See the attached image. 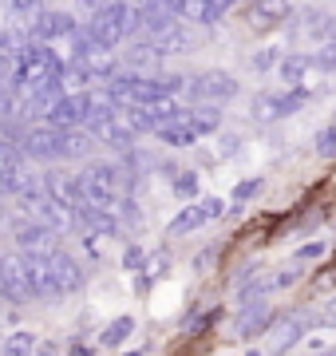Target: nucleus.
Returning a JSON list of instances; mask_svg holds the SVG:
<instances>
[{"label": "nucleus", "mask_w": 336, "mask_h": 356, "mask_svg": "<svg viewBox=\"0 0 336 356\" xmlns=\"http://www.w3.org/2000/svg\"><path fill=\"white\" fill-rule=\"evenodd\" d=\"M24 159H20V151H16V143L12 139H0V178L8 175L12 166H20Z\"/></svg>", "instance_id": "nucleus-21"}, {"label": "nucleus", "mask_w": 336, "mask_h": 356, "mask_svg": "<svg viewBox=\"0 0 336 356\" xmlns=\"http://www.w3.org/2000/svg\"><path fill=\"white\" fill-rule=\"evenodd\" d=\"M139 16H142V32H151V40L178 24L174 13H170V4H139Z\"/></svg>", "instance_id": "nucleus-14"}, {"label": "nucleus", "mask_w": 336, "mask_h": 356, "mask_svg": "<svg viewBox=\"0 0 336 356\" xmlns=\"http://www.w3.org/2000/svg\"><path fill=\"white\" fill-rule=\"evenodd\" d=\"M186 83H190V95H194V99L214 103V107L237 99V91H242L237 76L221 72V67H210V72H202V76H194V79H186Z\"/></svg>", "instance_id": "nucleus-3"}, {"label": "nucleus", "mask_w": 336, "mask_h": 356, "mask_svg": "<svg viewBox=\"0 0 336 356\" xmlns=\"http://www.w3.org/2000/svg\"><path fill=\"white\" fill-rule=\"evenodd\" d=\"M297 277H301L297 269H277V277H273V289H289V285H293Z\"/></svg>", "instance_id": "nucleus-29"}, {"label": "nucleus", "mask_w": 336, "mask_h": 356, "mask_svg": "<svg viewBox=\"0 0 336 356\" xmlns=\"http://www.w3.org/2000/svg\"><path fill=\"white\" fill-rule=\"evenodd\" d=\"M95 103H99V91H72V95H60V99L44 111V127L52 131H83L87 119L95 115Z\"/></svg>", "instance_id": "nucleus-1"}, {"label": "nucleus", "mask_w": 336, "mask_h": 356, "mask_svg": "<svg viewBox=\"0 0 336 356\" xmlns=\"http://www.w3.org/2000/svg\"><path fill=\"white\" fill-rule=\"evenodd\" d=\"M36 353V332L32 329H16L0 341V356H32Z\"/></svg>", "instance_id": "nucleus-16"}, {"label": "nucleus", "mask_w": 336, "mask_h": 356, "mask_svg": "<svg viewBox=\"0 0 336 356\" xmlns=\"http://www.w3.org/2000/svg\"><path fill=\"white\" fill-rule=\"evenodd\" d=\"M167 269H170V261H167V257H146V266H142V273H146V277H162Z\"/></svg>", "instance_id": "nucleus-28"}, {"label": "nucleus", "mask_w": 336, "mask_h": 356, "mask_svg": "<svg viewBox=\"0 0 336 356\" xmlns=\"http://www.w3.org/2000/svg\"><path fill=\"white\" fill-rule=\"evenodd\" d=\"M0 297L12 301V305H28V301H32L24 254H4L0 257Z\"/></svg>", "instance_id": "nucleus-6"}, {"label": "nucleus", "mask_w": 336, "mask_h": 356, "mask_svg": "<svg viewBox=\"0 0 336 356\" xmlns=\"http://www.w3.org/2000/svg\"><path fill=\"white\" fill-rule=\"evenodd\" d=\"M151 64H158L151 40H139V44H131V48H127V72H139V76H142V67H151Z\"/></svg>", "instance_id": "nucleus-20"}, {"label": "nucleus", "mask_w": 336, "mask_h": 356, "mask_svg": "<svg viewBox=\"0 0 336 356\" xmlns=\"http://www.w3.org/2000/svg\"><path fill=\"white\" fill-rule=\"evenodd\" d=\"M269 321H273V309L265 305V297L261 301H246L242 313H237V321H233V332L242 341H253V337H261V332L269 329Z\"/></svg>", "instance_id": "nucleus-9"}, {"label": "nucleus", "mask_w": 336, "mask_h": 356, "mask_svg": "<svg viewBox=\"0 0 336 356\" xmlns=\"http://www.w3.org/2000/svg\"><path fill=\"white\" fill-rule=\"evenodd\" d=\"M246 24L253 28V32H269V28H277L285 20V16H293V8L289 4H269V0H261V4H249L246 8Z\"/></svg>", "instance_id": "nucleus-11"}, {"label": "nucleus", "mask_w": 336, "mask_h": 356, "mask_svg": "<svg viewBox=\"0 0 336 356\" xmlns=\"http://www.w3.org/2000/svg\"><path fill=\"white\" fill-rule=\"evenodd\" d=\"M317 154H321V159H336V127L317 131Z\"/></svg>", "instance_id": "nucleus-23"}, {"label": "nucleus", "mask_w": 336, "mask_h": 356, "mask_svg": "<svg viewBox=\"0 0 336 356\" xmlns=\"http://www.w3.org/2000/svg\"><path fill=\"white\" fill-rule=\"evenodd\" d=\"M48 281H52L56 297H67V293H79L87 285V273L67 250H56V254H48Z\"/></svg>", "instance_id": "nucleus-5"}, {"label": "nucleus", "mask_w": 336, "mask_h": 356, "mask_svg": "<svg viewBox=\"0 0 336 356\" xmlns=\"http://www.w3.org/2000/svg\"><path fill=\"white\" fill-rule=\"evenodd\" d=\"M16 151L20 159L28 163H60L64 159V131H52V127H28L20 139H16Z\"/></svg>", "instance_id": "nucleus-2"}, {"label": "nucleus", "mask_w": 336, "mask_h": 356, "mask_svg": "<svg viewBox=\"0 0 336 356\" xmlns=\"http://www.w3.org/2000/svg\"><path fill=\"white\" fill-rule=\"evenodd\" d=\"M4 103H8V83H0V111H4Z\"/></svg>", "instance_id": "nucleus-33"}, {"label": "nucleus", "mask_w": 336, "mask_h": 356, "mask_svg": "<svg viewBox=\"0 0 336 356\" xmlns=\"http://www.w3.org/2000/svg\"><path fill=\"white\" fill-rule=\"evenodd\" d=\"M0 226H4V206H0Z\"/></svg>", "instance_id": "nucleus-35"}, {"label": "nucleus", "mask_w": 336, "mask_h": 356, "mask_svg": "<svg viewBox=\"0 0 336 356\" xmlns=\"http://www.w3.org/2000/svg\"><path fill=\"white\" fill-rule=\"evenodd\" d=\"M95 151V139L87 131H64V163L67 159H87Z\"/></svg>", "instance_id": "nucleus-18"}, {"label": "nucleus", "mask_w": 336, "mask_h": 356, "mask_svg": "<svg viewBox=\"0 0 336 356\" xmlns=\"http://www.w3.org/2000/svg\"><path fill=\"white\" fill-rule=\"evenodd\" d=\"M186 127L194 131L198 139L221 131V107H214V103H198V107H190V111H186Z\"/></svg>", "instance_id": "nucleus-12"}, {"label": "nucleus", "mask_w": 336, "mask_h": 356, "mask_svg": "<svg viewBox=\"0 0 336 356\" xmlns=\"http://www.w3.org/2000/svg\"><path fill=\"white\" fill-rule=\"evenodd\" d=\"M312 72H317V60L305 56V51H289V56H281V64H277V76H281L285 91H309Z\"/></svg>", "instance_id": "nucleus-8"}, {"label": "nucleus", "mask_w": 336, "mask_h": 356, "mask_svg": "<svg viewBox=\"0 0 336 356\" xmlns=\"http://www.w3.org/2000/svg\"><path fill=\"white\" fill-rule=\"evenodd\" d=\"M281 64V48H261L253 60H249V67L253 72H269V67H277Z\"/></svg>", "instance_id": "nucleus-22"}, {"label": "nucleus", "mask_w": 336, "mask_h": 356, "mask_svg": "<svg viewBox=\"0 0 336 356\" xmlns=\"http://www.w3.org/2000/svg\"><path fill=\"white\" fill-rule=\"evenodd\" d=\"M131 332H135V317H131V313H123V317H115L103 332H99V344H103V348H119Z\"/></svg>", "instance_id": "nucleus-17"}, {"label": "nucleus", "mask_w": 336, "mask_h": 356, "mask_svg": "<svg viewBox=\"0 0 336 356\" xmlns=\"http://www.w3.org/2000/svg\"><path fill=\"white\" fill-rule=\"evenodd\" d=\"M155 135H158L162 147H170V151H186V147H194L198 143V135L186 127V119H182V123H170V127H158Z\"/></svg>", "instance_id": "nucleus-15"}, {"label": "nucleus", "mask_w": 336, "mask_h": 356, "mask_svg": "<svg viewBox=\"0 0 336 356\" xmlns=\"http://www.w3.org/2000/svg\"><path fill=\"white\" fill-rule=\"evenodd\" d=\"M309 325H312L309 313H289V317L273 329V353H289V348H293V344L309 332Z\"/></svg>", "instance_id": "nucleus-10"}, {"label": "nucleus", "mask_w": 336, "mask_h": 356, "mask_svg": "<svg viewBox=\"0 0 336 356\" xmlns=\"http://www.w3.org/2000/svg\"><path fill=\"white\" fill-rule=\"evenodd\" d=\"M258 191H261V178H242V182L233 186V202H246V198H253Z\"/></svg>", "instance_id": "nucleus-26"}, {"label": "nucleus", "mask_w": 336, "mask_h": 356, "mask_svg": "<svg viewBox=\"0 0 336 356\" xmlns=\"http://www.w3.org/2000/svg\"><path fill=\"white\" fill-rule=\"evenodd\" d=\"M123 356H142V353H123Z\"/></svg>", "instance_id": "nucleus-36"}, {"label": "nucleus", "mask_w": 336, "mask_h": 356, "mask_svg": "<svg viewBox=\"0 0 336 356\" xmlns=\"http://www.w3.org/2000/svg\"><path fill=\"white\" fill-rule=\"evenodd\" d=\"M312 60H317V67H321V72H328V76H336V44H324V48L317 51Z\"/></svg>", "instance_id": "nucleus-25"}, {"label": "nucleus", "mask_w": 336, "mask_h": 356, "mask_svg": "<svg viewBox=\"0 0 336 356\" xmlns=\"http://www.w3.org/2000/svg\"><path fill=\"white\" fill-rule=\"evenodd\" d=\"M198 186H202L198 170H174V178H170V191L178 194L182 202H194V198H198Z\"/></svg>", "instance_id": "nucleus-19"}, {"label": "nucleus", "mask_w": 336, "mask_h": 356, "mask_svg": "<svg viewBox=\"0 0 336 356\" xmlns=\"http://www.w3.org/2000/svg\"><path fill=\"white\" fill-rule=\"evenodd\" d=\"M151 48H155L158 60H167V56H182V51H190V32L182 24L167 28V32H158L155 40H151Z\"/></svg>", "instance_id": "nucleus-13"}, {"label": "nucleus", "mask_w": 336, "mask_h": 356, "mask_svg": "<svg viewBox=\"0 0 336 356\" xmlns=\"http://www.w3.org/2000/svg\"><path fill=\"white\" fill-rule=\"evenodd\" d=\"M123 266H127L131 273H142V266H146V254H142V245L131 242L127 250H123Z\"/></svg>", "instance_id": "nucleus-24"}, {"label": "nucleus", "mask_w": 336, "mask_h": 356, "mask_svg": "<svg viewBox=\"0 0 336 356\" xmlns=\"http://www.w3.org/2000/svg\"><path fill=\"white\" fill-rule=\"evenodd\" d=\"M324 250H328L324 242H309V245H301V250H297V261H317V257H324Z\"/></svg>", "instance_id": "nucleus-27"}, {"label": "nucleus", "mask_w": 336, "mask_h": 356, "mask_svg": "<svg viewBox=\"0 0 336 356\" xmlns=\"http://www.w3.org/2000/svg\"><path fill=\"white\" fill-rule=\"evenodd\" d=\"M210 261H214V250H206V254H202V257L194 261V266H198V273H206V269H210Z\"/></svg>", "instance_id": "nucleus-31"}, {"label": "nucleus", "mask_w": 336, "mask_h": 356, "mask_svg": "<svg viewBox=\"0 0 336 356\" xmlns=\"http://www.w3.org/2000/svg\"><path fill=\"white\" fill-rule=\"evenodd\" d=\"M12 238H16V245H20V254H56V250H60V234L48 229L32 214L12 222Z\"/></svg>", "instance_id": "nucleus-4"}, {"label": "nucleus", "mask_w": 336, "mask_h": 356, "mask_svg": "<svg viewBox=\"0 0 336 356\" xmlns=\"http://www.w3.org/2000/svg\"><path fill=\"white\" fill-rule=\"evenodd\" d=\"M246 356H261V353H258V348H249V353H246Z\"/></svg>", "instance_id": "nucleus-34"}, {"label": "nucleus", "mask_w": 336, "mask_h": 356, "mask_svg": "<svg viewBox=\"0 0 336 356\" xmlns=\"http://www.w3.org/2000/svg\"><path fill=\"white\" fill-rule=\"evenodd\" d=\"M237 147H242V139H237V135H221V139H218V154H226V159H230V154H237Z\"/></svg>", "instance_id": "nucleus-30"}, {"label": "nucleus", "mask_w": 336, "mask_h": 356, "mask_svg": "<svg viewBox=\"0 0 336 356\" xmlns=\"http://www.w3.org/2000/svg\"><path fill=\"white\" fill-rule=\"evenodd\" d=\"M321 325H336V301H333V309H328V313L321 317Z\"/></svg>", "instance_id": "nucleus-32"}, {"label": "nucleus", "mask_w": 336, "mask_h": 356, "mask_svg": "<svg viewBox=\"0 0 336 356\" xmlns=\"http://www.w3.org/2000/svg\"><path fill=\"white\" fill-rule=\"evenodd\" d=\"M221 214H226V202H221V198L186 202V210L170 222V234H174V238H178V234H194V229H202L206 222H214V218H221Z\"/></svg>", "instance_id": "nucleus-7"}]
</instances>
